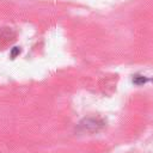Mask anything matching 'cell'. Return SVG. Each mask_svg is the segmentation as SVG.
<instances>
[{"mask_svg": "<svg viewBox=\"0 0 153 153\" xmlns=\"http://www.w3.org/2000/svg\"><path fill=\"white\" fill-rule=\"evenodd\" d=\"M147 81H148V79L145 78V76H142V75H135V76L133 78V82H134L135 85H143V84H146Z\"/></svg>", "mask_w": 153, "mask_h": 153, "instance_id": "1", "label": "cell"}, {"mask_svg": "<svg viewBox=\"0 0 153 153\" xmlns=\"http://www.w3.org/2000/svg\"><path fill=\"white\" fill-rule=\"evenodd\" d=\"M19 53H20V49H19L18 47H14V48H13V50H12V53H11V56L14 59V56H16L17 54H19Z\"/></svg>", "mask_w": 153, "mask_h": 153, "instance_id": "2", "label": "cell"}]
</instances>
